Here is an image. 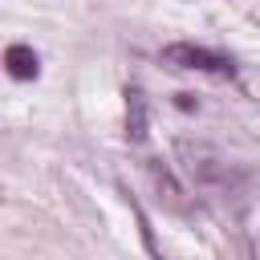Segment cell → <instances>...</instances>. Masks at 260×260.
Masks as SVG:
<instances>
[{
    "instance_id": "obj_1",
    "label": "cell",
    "mask_w": 260,
    "mask_h": 260,
    "mask_svg": "<svg viewBox=\"0 0 260 260\" xmlns=\"http://www.w3.org/2000/svg\"><path fill=\"white\" fill-rule=\"evenodd\" d=\"M162 65H171V69H199V73H211V77H236L232 57L199 49V45H167L162 49Z\"/></svg>"
},
{
    "instance_id": "obj_2",
    "label": "cell",
    "mask_w": 260,
    "mask_h": 260,
    "mask_svg": "<svg viewBox=\"0 0 260 260\" xmlns=\"http://www.w3.org/2000/svg\"><path fill=\"white\" fill-rule=\"evenodd\" d=\"M4 65H8V73H12L16 81H32V77L41 73V57H37L28 45H8Z\"/></svg>"
},
{
    "instance_id": "obj_3",
    "label": "cell",
    "mask_w": 260,
    "mask_h": 260,
    "mask_svg": "<svg viewBox=\"0 0 260 260\" xmlns=\"http://www.w3.org/2000/svg\"><path fill=\"white\" fill-rule=\"evenodd\" d=\"M126 134L134 142L146 138V98H142V89H126Z\"/></svg>"
}]
</instances>
